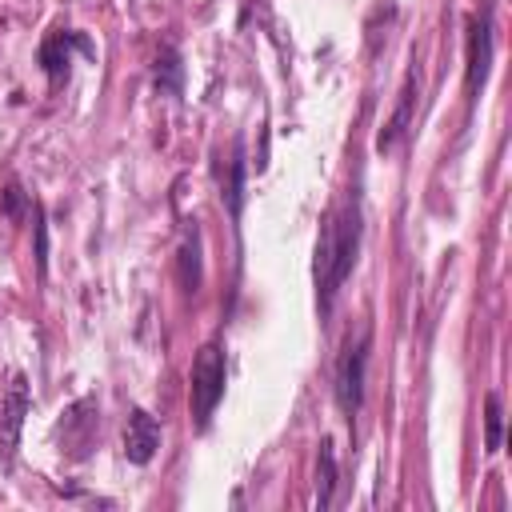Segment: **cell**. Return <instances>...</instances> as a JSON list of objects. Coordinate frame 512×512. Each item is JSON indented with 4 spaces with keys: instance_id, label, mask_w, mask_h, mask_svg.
<instances>
[{
    "instance_id": "1",
    "label": "cell",
    "mask_w": 512,
    "mask_h": 512,
    "mask_svg": "<svg viewBox=\"0 0 512 512\" xmlns=\"http://www.w3.org/2000/svg\"><path fill=\"white\" fill-rule=\"evenodd\" d=\"M360 196L356 188L348 192L344 208L340 212H328L324 224H320V240H316V300H320V312L332 308L340 284L348 280L352 264H356V252H360Z\"/></svg>"
},
{
    "instance_id": "2",
    "label": "cell",
    "mask_w": 512,
    "mask_h": 512,
    "mask_svg": "<svg viewBox=\"0 0 512 512\" xmlns=\"http://www.w3.org/2000/svg\"><path fill=\"white\" fill-rule=\"evenodd\" d=\"M224 380H228V360H224V348L216 340H208L196 360H192V384H188V400H192V416H196V428H208L220 396H224Z\"/></svg>"
},
{
    "instance_id": "3",
    "label": "cell",
    "mask_w": 512,
    "mask_h": 512,
    "mask_svg": "<svg viewBox=\"0 0 512 512\" xmlns=\"http://www.w3.org/2000/svg\"><path fill=\"white\" fill-rule=\"evenodd\" d=\"M364 368H368V328L344 340V352L336 360V404L352 420L364 404Z\"/></svg>"
},
{
    "instance_id": "4",
    "label": "cell",
    "mask_w": 512,
    "mask_h": 512,
    "mask_svg": "<svg viewBox=\"0 0 512 512\" xmlns=\"http://www.w3.org/2000/svg\"><path fill=\"white\" fill-rule=\"evenodd\" d=\"M488 64H492V8L484 4L480 12L468 16V64H464L468 104H476V96L488 80Z\"/></svg>"
},
{
    "instance_id": "5",
    "label": "cell",
    "mask_w": 512,
    "mask_h": 512,
    "mask_svg": "<svg viewBox=\"0 0 512 512\" xmlns=\"http://www.w3.org/2000/svg\"><path fill=\"white\" fill-rule=\"evenodd\" d=\"M28 408H32V388H28V376L16 372L8 380V388H4V400H0V468H8L12 456H16Z\"/></svg>"
},
{
    "instance_id": "6",
    "label": "cell",
    "mask_w": 512,
    "mask_h": 512,
    "mask_svg": "<svg viewBox=\"0 0 512 512\" xmlns=\"http://www.w3.org/2000/svg\"><path fill=\"white\" fill-rule=\"evenodd\" d=\"M156 448H160V424H156V416H148L144 408H132L128 424H124V456H128V464L144 468L156 456Z\"/></svg>"
},
{
    "instance_id": "7",
    "label": "cell",
    "mask_w": 512,
    "mask_h": 512,
    "mask_svg": "<svg viewBox=\"0 0 512 512\" xmlns=\"http://www.w3.org/2000/svg\"><path fill=\"white\" fill-rule=\"evenodd\" d=\"M92 432H96V400L84 396L64 412V448H72V456H84Z\"/></svg>"
},
{
    "instance_id": "8",
    "label": "cell",
    "mask_w": 512,
    "mask_h": 512,
    "mask_svg": "<svg viewBox=\"0 0 512 512\" xmlns=\"http://www.w3.org/2000/svg\"><path fill=\"white\" fill-rule=\"evenodd\" d=\"M412 100H416V72L404 76V88H400V96H396V112L388 116V124H384V132H380V140H376V152H392V148L404 140V132H408V124H412Z\"/></svg>"
},
{
    "instance_id": "9",
    "label": "cell",
    "mask_w": 512,
    "mask_h": 512,
    "mask_svg": "<svg viewBox=\"0 0 512 512\" xmlns=\"http://www.w3.org/2000/svg\"><path fill=\"white\" fill-rule=\"evenodd\" d=\"M68 48H84V52H92L88 40H80L76 32H52V36L44 40V48H40V64H44V72H48L52 84H60V80L68 76Z\"/></svg>"
},
{
    "instance_id": "10",
    "label": "cell",
    "mask_w": 512,
    "mask_h": 512,
    "mask_svg": "<svg viewBox=\"0 0 512 512\" xmlns=\"http://www.w3.org/2000/svg\"><path fill=\"white\" fill-rule=\"evenodd\" d=\"M180 80H184V64H180V52L172 44H164L156 52V92L160 96H180Z\"/></svg>"
},
{
    "instance_id": "11",
    "label": "cell",
    "mask_w": 512,
    "mask_h": 512,
    "mask_svg": "<svg viewBox=\"0 0 512 512\" xmlns=\"http://www.w3.org/2000/svg\"><path fill=\"white\" fill-rule=\"evenodd\" d=\"M176 268H180V284H184V292H196L200 288V232H196V224L184 232V240H180V260H176Z\"/></svg>"
},
{
    "instance_id": "12",
    "label": "cell",
    "mask_w": 512,
    "mask_h": 512,
    "mask_svg": "<svg viewBox=\"0 0 512 512\" xmlns=\"http://www.w3.org/2000/svg\"><path fill=\"white\" fill-rule=\"evenodd\" d=\"M332 492H336V452H332V440L324 436L316 452V508H328Z\"/></svg>"
},
{
    "instance_id": "13",
    "label": "cell",
    "mask_w": 512,
    "mask_h": 512,
    "mask_svg": "<svg viewBox=\"0 0 512 512\" xmlns=\"http://www.w3.org/2000/svg\"><path fill=\"white\" fill-rule=\"evenodd\" d=\"M224 204L228 216L240 220V204H244V144H232V164H228V184H224Z\"/></svg>"
},
{
    "instance_id": "14",
    "label": "cell",
    "mask_w": 512,
    "mask_h": 512,
    "mask_svg": "<svg viewBox=\"0 0 512 512\" xmlns=\"http://www.w3.org/2000/svg\"><path fill=\"white\" fill-rule=\"evenodd\" d=\"M484 428H488L484 448H488V452H500V440H504V412H500V396H496V392H488V400H484Z\"/></svg>"
},
{
    "instance_id": "15",
    "label": "cell",
    "mask_w": 512,
    "mask_h": 512,
    "mask_svg": "<svg viewBox=\"0 0 512 512\" xmlns=\"http://www.w3.org/2000/svg\"><path fill=\"white\" fill-rule=\"evenodd\" d=\"M0 212H4L8 220H20V216H24V188H20V184H8V188H4Z\"/></svg>"
},
{
    "instance_id": "16",
    "label": "cell",
    "mask_w": 512,
    "mask_h": 512,
    "mask_svg": "<svg viewBox=\"0 0 512 512\" xmlns=\"http://www.w3.org/2000/svg\"><path fill=\"white\" fill-rule=\"evenodd\" d=\"M36 268L44 276L48 268V228H44V208H36Z\"/></svg>"
}]
</instances>
